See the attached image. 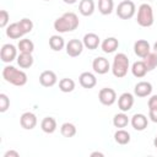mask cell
Instances as JSON below:
<instances>
[{
  "mask_svg": "<svg viewBox=\"0 0 157 157\" xmlns=\"http://www.w3.org/2000/svg\"><path fill=\"white\" fill-rule=\"evenodd\" d=\"M58 81V77L54 71L52 70H45L39 75V83L43 87H53Z\"/></svg>",
  "mask_w": 157,
  "mask_h": 157,
  "instance_id": "11",
  "label": "cell"
},
{
  "mask_svg": "<svg viewBox=\"0 0 157 157\" xmlns=\"http://www.w3.org/2000/svg\"><path fill=\"white\" fill-rule=\"evenodd\" d=\"M92 69L96 74L98 75H104L110 70V65L109 61L103 58V56H97L96 59H93L92 61Z\"/></svg>",
  "mask_w": 157,
  "mask_h": 157,
  "instance_id": "8",
  "label": "cell"
},
{
  "mask_svg": "<svg viewBox=\"0 0 157 157\" xmlns=\"http://www.w3.org/2000/svg\"><path fill=\"white\" fill-rule=\"evenodd\" d=\"M18 26L22 31L23 34H27L29 33L32 29H33V22L29 20V18H22L18 21Z\"/></svg>",
  "mask_w": 157,
  "mask_h": 157,
  "instance_id": "32",
  "label": "cell"
},
{
  "mask_svg": "<svg viewBox=\"0 0 157 157\" xmlns=\"http://www.w3.org/2000/svg\"><path fill=\"white\" fill-rule=\"evenodd\" d=\"M2 77L6 82H9L13 86H23L27 83L26 72L22 70H18L11 65H6L2 69Z\"/></svg>",
  "mask_w": 157,
  "mask_h": 157,
  "instance_id": "2",
  "label": "cell"
},
{
  "mask_svg": "<svg viewBox=\"0 0 157 157\" xmlns=\"http://www.w3.org/2000/svg\"><path fill=\"white\" fill-rule=\"evenodd\" d=\"M82 43L87 49H91V50L97 49L99 45V37L96 33H87L83 36Z\"/></svg>",
  "mask_w": 157,
  "mask_h": 157,
  "instance_id": "18",
  "label": "cell"
},
{
  "mask_svg": "<svg viewBox=\"0 0 157 157\" xmlns=\"http://www.w3.org/2000/svg\"><path fill=\"white\" fill-rule=\"evenodd\" d=\"M136 22L141 27H151L153 25V11L148 4H141L137 10Z\"/></svg>",
  "mask_w": 157,
  "mask_h": 157,
  "instance_id": "4",
  "label": "cell"
},
{
  "mask_svg": "<svg viewBox=\"0 0 157 157\" xmlns=\"http://www.w3.org/2000/svg\"><path fill=\"white\" fill-rule=\"evenodd\" d=\"M20 124H21V126H22L23 129H26V130H32V129H34L36 125H37V117H36L33 113H31V112H26V113H23V114L21 115V118H20Z\"/></svg>",
  "mask_w": 157,
  "mask_h": 157,
  "instance_id": "12",
  "label": "cell"
},
{
  "mask_svg": "<svg viewBox=\"0 0 157 157\" xmlns=\"http://www.w3.org/2000/svg\"><path fill=\"white\" fill-rule=\"evenodd\" d=\"M78 11L82 16H91L94 12V1L93 0H81L78 4Z\"/></svg>",
  "mask_w": 157,
  "mask_h": 157,
  "instance_id": "19",
  "label": "cell"
},
{
  "mask_svg": "<svg viewBox=\"0 0 157 157\" xmlns=\"http://www.w3.org/2000/svg\"><path fill=\"white\" fill-rule=\"evenodd\" d=\"M114 9L113 0H99L98 1V10L102 15H110Z\"/></svg>",
  "mask_w": 157,
  "mask_h": 157,
  "instance_id": "26",
  "label": "cell"
},
{
  "mask_svg": "<svg viewBox=\"0 0 157 157\" xmlns=\"http://www.w3.org/2000/svg\"><path fill=\"white\" fill-rule=\"evenodd\" d=\"M78 17L74 12H65L63 16L58 17L54 21V29L59 33L71 32L78 27Z\"/></svg>",
  "mask_w": 157,
  "mask_h": 157,
  "instance_id": "1",
  "label": "cell"
},
{
  "mask_svg": "<svg viewBox=\"0 0 157 157\" xmlns=\"http://www.w3.org/2000/svg\"><path fill=\"white\" fill-rule=\"evenodd\" d=\"M147 104H148V109H157V94L151 96Z\"/></svg>",
  "mask_w": 157,
  "mask_h": 157,
  "instance_id": "35",
  "label": "cell"
},
{
  "mask_svg": "<svg viewBox=\"0 0 157 157\" xmlns=\"http://www.w3.org/2000/svg\"><path fill=\"white\" fill-rule=\"evenodd\" d=\"M49 47L55 50V52H60L64 47H65V42H64V38L61 36H58V34H54L49 38Z\"/></svg>",
  "mask_w": 157,
  "mask_h": 157,
  "instance_id": "24",
  "label": "cell"
},
{
  "mask_svg": "<svg viewBox=\"0 0 157 157\" xmlns=\"http://www.w3.org/2000/svg\"><path fill=\"white\" fill-rule=\"evenodd\" d=\"M0 58L4 63H11L17 58V49L13 44H4L0 50Z\"/></svg>",
  "mask_w": 157,
  "mask_h": 157,
  "instance_id": "7",
  "label": "cell"
},
{
  "mask_svg": "<svg viewBox=\"0 0 157 157\" xmlns=\"http://www.w3.org/2000/svg\"><path fill=\"white\" fill-rule=\"evenodd\" d=\"M9 18H10V15L6 10H1L0 11V27L1 28H5L9 23Z\"/></svg>",
  "mask_w": 157,
  "mask_h": 157,
  "instance_id": "34",
  "label": "cell"
},
{
  "mask_svg": "<svg viewBox=\"0 0 157 157\" xmlns=\"http://www.w3.org/2000/svg\"><path fill=\"white\" fill-rule=\"evenodd\" d=\"M78 82H80V85H81L83 88L90 90V88H93V87L97 85V78H96V76H94L92 72L85 71V72H82V74L80 75Z\"/></svg>",
  "mask_w": 157,
  "mask_h": 157,
  "instance_id": "14",
  "label": "cell"
},
{
  "mask_svg": "<svg viewBox=\"0 0 157 157\" xmlns=\"http://www.w3.org/2000/svg\"><path fill=\"white\" fill-rule=\"evenodd\" d=\"M134 105V96L129 92H124L118 98V107L121 112H129Z\"/></svg>",
  "mask_w": 157,
  "mask_h": 157,
  "instance_id": "10",
  "label": "cell"
},
{
  "mask_svg": "<svg viewBox=\"0 0 157 157\" xmlns=\"http://www.w3.org/2000/svg\"><path fill=\"white\" fill-rule=\"evenodd\" d=\"M129 70V59L124 53H118L114 56L113 65H112V72L115 77L121 78L128 74Z\"/></svg>",
  "mask_w": 157,
  "mask_h": 157,
  "instance_id": "3",
  "label": "cell"
},
{
  "mask_svg": "<svg viewBox=\"0 0 157 157\" xmlns=\"http://www.w3.org/2000/svg\"><path fill=\"white\" fill-rule=\"evenodd\" d=\"M60 132L64 137H74L76 135V126L71 123H64L60 128Z\"/></svg>",
  "mask_w": 157,
  "mask_h": 157,
  "instance_id": "30",
  "label": "cell"
},
{
  "mask_svg": "<svg viewBox=\"0 0 157 157\" xmlns=\"http://www.w3.org/2000/svg\"><path fill=\"white\" fill-rule=\"evenodd\" d=\"M153 145H155V147L157 148V136L155 137V140H153Z\"/></svg>",
  "mask_w": 157,
  "mask_h": 157,
  "instance_id": "41",
  "label": "cell"
},
{
  "mask_svg": "<svg viewBox=\"0 0 157 157\" xmlns=\"http://www.w3.org/2000/svg\"><path fill=\"white\" fill-rule=\"evenodd\" d=\"M83 47L85 45H83V43L81 40H78V39H71L66 44V54L69 56H71V58H76V56H78L82 53Z\"/></svg>",
  "mask_w": 157,
  "mask_h": 157,
  "instance_id": "9",
  "label": "cell"
},
{
  "mask_svg": "<svg viewBox=\"0 0 157 157\" xmlns=\"http://www.w3.org/2000/svg\"><path fill=\"white\" fill-rule=\"evenodd\" d=\"M151 92H152V85L150 82H147V81H140V82H137L135 85L134 93L137 97H141V98L147 97V96L151 94Z\"/></svg>",
  "mask_w": 157,
  "mask_h": 157,
  "instance_id": "15",
  "label": "cell"
},
{
  "mask_svg": "<svg viewBox=\"0 0 157 157\" xmlns=\"http://www.w3.org/2000/svg\"><path fill=\"white\" fill-rule=\"evenodd\" d=\"M65 4H69V5H72V4H75L77 0H63Z\"/></svg>",
  "mask_w": 157,
  "mask_h": 157,
  "instance_id": "39",
  "label": "cell"
},
{
  "mask_svg": "<svg viewBox=\"0 0 157 157\" xmlns=\"http://www.w3.org/2000/svg\"><path fill=\"white\" fill-rule=\"evenodd\" d=\"M153 53H155V54H157V42L153 44Z\"/></svg>",
  "mask_w": 157,
  "mask_h": 157,
  "instance_id": "40",
  "label": "cell"
},
{
  "mask_svg": "<svg viewBox=\"0 0 157 157\" xmlns=\"http://www.w3.org/2000/svg\"><path fill=\"white\" fill-rule=\"evenodd\" d=\"M75 88V81L72 78H69V77H65V78H61L59 81V90L64 93H69V92H72Z\"/></svg>",
  "mask_w": 157,
  "mask_h": 157,
  "instance_id": "27",
  "label": "cell"
},
{
  "mask_svg": "<svg viewBox=\"0 0 157 157\" xmlns=\"http://www.w3.org/2000/svg\"><path fill=\"white\" fill-rule=\"evenodd\" d=\"M136 7L135 4L131 0H124L121 1L117 7V15L121 20H129L135 15Z\"/></svg>",
  "mask_w": 157,
  "mask_h": 157,
  "instance_id": "5",
  "label": "cell"
},
{
  "mask_svg": "<svg viewBox=\"0 0 157 157\" xmlns=\"http://www.w3.org/2000/svg\"><path fill=\"white\" fill-rule=\"evenodd\" d=\"M148 118L153 121V123H157V109H148Z\"/></svg>",
  "mask_w": 157,
  "mask_h": 157,
  "instance_id": "36",
  "label": "cell"
},
{
  "mask_svg": "<svg viewBox=\"0 0 157 157\" xmlns=\"http://www.w3.org/2000/svg\"><path fill=\"white\" fill-rule=\"evenodd\" d=\"M18 156H20V153L13 150H10V151L5 152V155H4V157H18Z\"/></svg>",
  "mask_w": 157,
  "mask_h": 157,
  "instance_id": "37",
  "label": "cell"
},
{
  "mask_svg": "<svg viewBox=\"0 0 157 157\" xmlns=\"http://www.w3.org/2000/svg\"><path fill=\"white\" fill-rule=\"evenodd\" d=\"M128 124H129V118H128V115H126L124 112H123V113H118V114L114 115V118H113V125H114L115 128L123 129V128H125Z\"/></svg>",
  "mask_w": 157,
  "mask_h": 157,
  "instance_id": "28",
  "label": "cell"
},
{
  "mask_svg": "<svg viewBox=\"0 0 157 157\" xmlns=\"http://www.w3.org/2000/svg\"><path fill=\"white\" fill-rule=\"evenodd\" d=\"M10 107V99L5 93H0V112L4 113Z\"/></svg>",
  "mask_w": 157,
  "mask_h": 157,
  "instance_id": "33",
  "label": "cell"
},
{
  "mask_svg": "<svg viewBox=\"0 0 157 157\" xmlns=\"http://www.w3.org/2000/svg\"><path fill=\"white\" fill-rule=\"evenodd\" d=\"M114 140L119 145H126L130 142V134L124 129H119L114 134Z\"/></svg>",
  "mask_w": 157,
  "mask_h": 157,
  "instance_id": "25",
  "label": "cell"
},
{
  "mask_svg": "<svg viewBox=\"0 0 157 157\" xmlns=\"http://www.w3.org/2000/svg\"><path fill=\"white\" fill-rule=\"evenodd\" d=\"M94 156L103 157V153H102V152H92V153H91V157H94Z\"/></svg>",
  "mask_w": 157,
  "mask_h": 157,
  "instance_id": "38",
  "label": "cell"
},
{
  "mask_svg": "<svg viewBox=\"0 0 157 157\" xmlns=\"http://www.w3.org/2000/svg\"><path fill=\"white\" fill-rule=\"evenodd\" d=\"M131 72H132V75H134L135 77L141 78V77H144L148 71H147V69H146L145 63L141 60V61H135V63L132 64V66H131Z\"/></svg>",
  "mask_w": 157,
  "mask_h": 157,
  "instance_id": "23",
  "label": "cell"
},
{
  "mask_svg": "<svg viewBox=\"0 0 157 157\" xmlns=\"http://www.w3.org/2000/svg\"><path fill=\"white\" fill-rule=\"evenodd\" d=\"M98 99L103 105H112L117 101V93L113 88L104 87L98 93Z\"/></svg>",
  "mask_w": 157,
  "mask_h": 157,
  "instance_id": "6",
  "label": "cell"
},
{
  "mask_svg": "<svg viewBox=\"0 0 157 157\" xmlns=\"http://www.w3.org/2000/svg\"><path fill=\"white\" fill-rule=\"evenodd\" d=\"M134 53L139 56V58H145L148 53H151V47L150 43L145 39H139L135 42L134 44Z\"/></svg>",
  "mask_w": 157,
  "mask_h": 157,
  "instance_id": "13",
  "label": "cell"
},
{
  "mask_svg": "<svg viewBox=\"0 0 157 157\" xmlns=\"http://www.w3.org/2000/svg\"><path fill=\"white\" fill-rule=\"evenodd\" d=\"M17 48H18L20 53H31L32 54V52L34 50V44H33V42L31 39L25 38V39H21L18 42Z\"/></svg>",
  "mask_w": 157,
  "mask_h": 157,
  "instance_id": "29",
  "label": "cell"
},
{
  "mask_svg": "<svg viewBox=\"0 0 157 157\" xmlns=\"http://www.w3.org/2000/svg\"><path fill=\"white\" fill-rule=\"evenodd\" d=\"M40 129L47 134H53L56 130V120L52 117H47L40 123Z\"/></svg>",
  "mask_w": 157,
  "mask_h": 157,
  "instance_id": "20",
  "label": "cell"
},
{
  "mask_svg": "<svg viewBox=\"0 0 157 157\" xmlns=\"http://www.w3.org/2000/svg\"><path fill=\"white\" fill-rule=\"evenodd\" d=\"M45 1H49V0H45Z\"/></svg>",
  "mask_w": 157,
  "mask_h": 157,
  "instance_id": "42",
  "label": "cell"
},
{
  "mask_svg": "<svg viewBox=\"0 0 157 157\" xmlns=\"http://www.w3.org/2000/svg\"><path fill=\"white\" fill-rule=\"evenodd\" d=\"M142 61L145 63L147 71H152V70L157 66V54H155V53H148V54L144 58Z\"/></svg>",
  "mask_w": 157,
  "mask_h": 157,
  "instance_id": "31",
  "label": "cell"
},
{
  "mask_svg": "<svg viewBox=\"0 0 157 157\" xmlns=\"http://www.w3.org/2000/svg\"><path fill=\"white\" fill-rule=\"evenodd\" d=\"M130 123H131V125H132V128H134L135 130L142 131V130H145V129L147 128L148 120H147V117H146V115H144V114H141V113H137V114H134V115H132Z\"/></svg>",
  "mask_w": 157,
  "mask_h": 157,
  "instance_id": "16",
  "label": "cell"
},
{
  "mask_svg": "<svg viewBox=\"0 0 157 157\" xmlns=\"http://www.w3.org/2000/svg\"><path fill=\"white\" fill-rule=\"evenodd\" d=\"M6 36L11 39H18L23 36V33L18 26V22H13L6 27Z\"/></svg>",
  "mask_w": 157,
  "mask_h": 157,
  "instance_id": "21",
  "label": "cell"
},
{
  "mask_svg": "<svg viewBox=\"0 0 157 157\" xmlns=\"http://www.w3.org/2000/svg\"><path fill=\"white\" fill-rule=\"evenodd\" d=\"M118 47H119V42H118V39L114 38V37H108V38H105V39L102 42V44H101L102 50H103L104 53H107V54L114 53V52L118 49Z\"/></svg>",
  "mask_w": 157,
  "mask_h": 157,
  "instance_id": "17",
  "label": "cell"
},
{
  "mask_svg": "<svg viewBox=\"0 0 157 157\" xmlns=\"http://www.w3.org/2000/svg\"><path fill=\"white\" fill-rule=\"evenodd\" d=\"M17 64L22 69H28L33 65V56L31 53H20L17 56Z\"/></svg>",
  "mask_w": 157,
  "mask_h": 157,
  "instance_id": "22",
  "label": "cell"
}]
</instances>
